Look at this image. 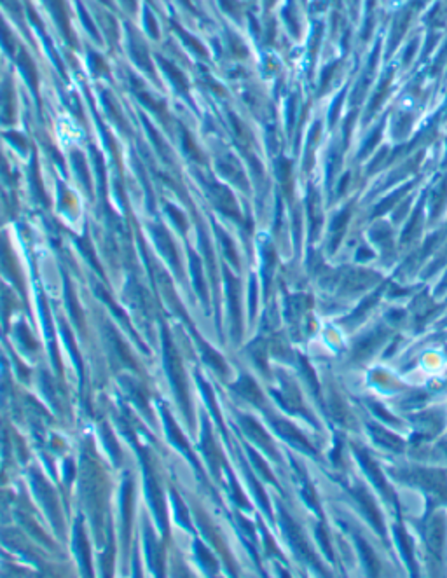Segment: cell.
<instances>
[{"instance_id": "1", "label": "cell", "mask_w": 447, "mask_h": 578, "mask_svg": "<svg viewBox=\"0 0 447 578\" xmlns=\"http://www.w3.org/2000/svg\"><path fill=\"white\" fill-rule=\"evenodd\" d=\"M356 456H358V460H360V465H362V468L365 470V472H367V475H369V477H371V481L374 482V486L381 491V493L384 494V498L391 500V502L397 505V498H395V494H393V491L388 487V484H386V481H384L383 474H381V470L377 468L376 463L372 461L371 458H369V454H367V453H362V451H358V449H356Z\"/></svg>"}, {"instance_id": "2", "label": "cell", "mask_w": 447, "mask_h": 578, "mask_svg": "<svg viewBox=\"0 0 447 578\" xmlns=\"http://www.w3.org/2000/svg\"><path fill=\"white\" fill-rule=\"evenodd\" d=\"M414 482L423 486L425 489L433 491L442 498H447V479L444 472L438 470H416Z\"/></svg>"}, {"instance_id": "3", "label": "cell", "mask_w": 447, "mask_h": 578, "mask_svg": "<svg viewBox=\"0 0 447 578\" xmlns=\"http://www.w3.org/2000/svg\"><path fill=\"white\" fill-rule=\"evenodd\" d=\"M353 494H355V498L358 500L360 507H362V510L365 512L367 519L371 520L372 526L379 531V535H384V524H383V520H381V514L377 512V507H376L374 500H372V496L369 494L365 489H360V487L358 489H353Z\"/></svg>"}, {"instance_id": "4", "label": "cell", "mask_w": 447, "mask_h": 578, "mask_svg": "<svg viewBox=\"0 0 447 578\" xmlns=\"http://www.w3.org/2000/svg\"><path fill=\"white\" fill-rule=\"evenodd\" d=\"M283 522H285V528H286V531H288L290 540H292L294 547L297 548L299 554H301L302 557H306V561H309V563L313 564V566L317 568L318 571H322V573H323V568L318 564V561H317V557L313 556V552H311L309 548H307V545H306V542H304V538H302V535H301V533H299L297 526H295L292 520L288 519V515H283Z\"/></svg>"}, {"instance_id": "5", "label": "cell", "mask_w": 447, "mask_h": 578, "mask_svg": "<svg viewBox=\"0 0 447 578\" xmlns=\"http://www.w3.org/2000/svg\"><path fill=\"white\" fill-rule=\"evenodd\" d=\"M444 536H445V524L442 517H433L432 522L428 524V530H426V542H428L430 550L433 552V556L440 557L442 548H444Z\"/></svg>"}, {"instance_id": "6", "label": "cell", "mask_w": 447, "mask_h": 578, "mask_svg": "<svg viewBox=\"0 0 447 578\" xmlns=\"http://www.w3.org/2000/svg\"><path fill=\"white\" fill-rule=\"evenodd\" d=\"M369 430H371L372 438H374L377 444L383 445V448L393 449V451H397V453H400V451L404 449V442H402L397 435H393V433H389V432H386V430L379 428V426H376V425H369Z\"/></svg>"}, {"instance_id": "7", "label": "cell", "mask_w": 447, "mask_h": 578, "mask_svg": "<svg viewBox=\"0 0 447 578\" xmlns=\"http://www.w3.org/2000/svg\"><path fill=\"white\" fill-rule=\"evenodd\" d=\"M276 425V428H278V432L281 433L283 437L286 438V440L288 442H292L294 445H297L299 449H302V451H306V453H309V454H314V449L311 448L309 445V442L306 440L304 437L301 435V433L297 432V430L294 428V426H290L288 423H285V421H280V423H274Z\"/></svg>"}, {"instance_id": "8", "label": "cell", "mask_w": 447, "mask_h": 578, "mask_svg": "<svg viewBox=\"0 0 447 578\" xmlns=\"http://www.w3.org/2000/svg\"><path fill=\"white\" fill-rule=\"evenodd\" d=\"M355 540H356V545H358V548H360V554H362V557H363V564H365L367 573L371 576L379 575V563H377V557L374 554V550H372V548L369 547V543L360 538L358 535L355 536Z\"/></svg>"}, {"instance_id": "9", "label": "cell", "mask_w": 447, "mask_h": 578, "mask_svg": "<svg viewBox=\"0 0 447 578\" xmlns=\"http://www.w3.org/2000/svg\"><path fill=\"white\" fill-rule=\"evenodd\" d=\"M383 337H384L383 332H376V334L367 335L363 341H360L358 344H356V348H355V358H358V360L367 358V356L371 355L377 346H379V343L383 341Z\"/></svg>"}, {"instance_id": "10", "label": "cell", "mask_w": 447, "mask_h": 578, "mask_svg": "<svg viewBox=\"0 0 447 578\" xmlns=\"http://www.w3.org/2000/svg\"><path fill=\"white\" fill-rule=\"evenodd\" d=\"M395 536H397V540H399V543H400L402 554H404L405 561H407V564H409V568H411V573H412V575H416V564H414V557H412L411 545H409V538H407V535H405L404 528H402V526H397V528H395Z\"/></svg>"}, {"instance_id": "11", "label": "cell", "mask_w": 447, "mask_h": 578, "mask_svg": "<svg viewBox=\"0 0 447 578\" xmlns=\"http://www.w3.org/2000/svg\"><path fill=\"white\" fill-rule=\"evenodd\" d=\"M348 219H350V210L341 212V213H339V215L334 219V227H332V229H334V236H332V245H330L332 248L337 247V243H339V240H341L344 229H346Z\"/></svg>"}, {"instance_id": "12", "label": "cell", "mask_w": 447, "mask_h": 578, "mask_svg": "<svg viewBox=\"0 0 447 578\" xmlns=\"http://www.w3.org/2000/svg\"><path fill=\"white\" fill-rule=\"evenodd\" d=\"M332 414H334V417L339 421V423L346 425L348 423V412H346V407L339 402L337 399H332Z\"/></svg>"}, {"instance_id": "13", "label": "cell", "mask_w": 447, "mask_h": 578, "mask_svg": "<svg viewBox=\"0 0 447 578\" xmlns=\"http://www.w3.org/2000/svg\"><path fill=\"white\" fill-rule=\"evenodd\" d=\"M317 536H318V542H320V545H322L323 552H325V556L329 557V561H334V554H332V547H330V543H329V538H327V533H325V530H323L322 526H318V528H317Z\"/></svg>"}, {"instance_id": "14", "label": "cell", "mask_w": 447, "mask_h": 578, "mask_svg": "<svg viewBox=\"0 0 447 578\" xmlns=\"http://www.w3.org/2000/svg\"><path fill=\"white\" fill-rule=\"evenodd\" d=\"M419 208H417L416 212H414V215L411 217V220H409V224H407V227H405V231H404V238H402V240L404 241H407V240H411V234L414 231H416V227H417V222H419Z\"/></svg>"}, {"instance_id": "15", "label": "cell", "mask_w": 447, "mask_h": 578, "mask_svg": "<svg viewBox=\"0 0 447 578\" xmlns=\"http://www.w3.org/2000/svg\"><path fill=\"white\" fill-rule=\"evenodd\" d=\"M302 493H304V500L307 503H309V507L313 508L314 512H318L320 514V508H318V502H317V496H314L313 489H311L309 484H304V487H302Z\"/></svg>"}, {"instance_id": "16", "label": "cell", "mask_w": 447, "mask_h": 578, "mask_svg": "<svg viewBox=\"0 0 447 578\" xmlns=\"http://www.w3.org/2000/svg\"><path fill=\"white\" fill-rule=\"evenodd\" d=\"M301 363H302V371H304L306 378L309 379V383H311V386H313L314 393H318V391H320V388H318V381H317V378H314V372H313V369H311L309 365H307V362H306L304 358H301Z\"/></svg>"}, {"instance_id": "17", "label": "cell", "mask_w": 447, "mask_h": 578, "mask_svg": "<svg viewBox=\"0 0 447 578\" xmlns=\"http://www.w3.org/2000/svg\"><path fill=\"white\" fill-rule=\"evenodd\" d=\"M377 297H379V294H374V295H372V297H369V299H365V302H362V306H360V307H358V309H356V311H355V313H353V317H351V320H355V318H358V317H360V314H362V313H365V311H367V309H369V307H371V306H372V304H374V302L377 301Z\"/></svg>"}, {"instance_id": "18", "label": "cell", "mask_w": 447, "mask_h": 578, "mask_svg": "<svg viewBox=\"0 0 447 578\" xmlns=\"http://www.w3.org/2000/svg\"><path fill=\"white\" fill-rule=\"evenodd\" d=\"M372 411H374V412H376V414H377V416H379V417H383V419L386 421V423H393V425H397V419H395V417H393V416H391V414H389V412H386V411H384V409L381 407L379 404H374V405H372Z\"/></svg>"}, {"instance_id": "19", "label": "cell", "mask_w": 447, "mask_h": 578, "mask_svg": "<svg viewBox=\"0 0 447 578\" xmlns=\"http://www.w3.org/2000/svg\"><path fill=\"white\" fill-rule=\"evenodd\" d=\"M404 191H405V189H402V191H399V192H395V194H393L391 198L384 199L383 203H381L379 206L376 208V213H383V212H386V208H388V206H391V204L395 203L397 199H399V196H400V194H402V192H404Z\"/></svg>"}, {"instance_id": "20", "label": "cell", "mask_w": 447, "mask_h": 578, "mask_svg": "<svg viewBox=\"0 0 447 578\" xmlns=\"http://www.w3.org/2000/svg\"><path fill=\"white\" fill-rule=\"evenodd\" d=\"M339 453H341V445L337 444V448H335L334 454H332V456H334V463H339Z\"/></svg>"}]
</instances>
